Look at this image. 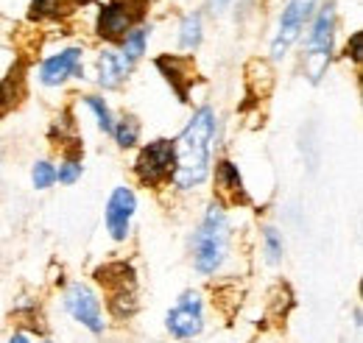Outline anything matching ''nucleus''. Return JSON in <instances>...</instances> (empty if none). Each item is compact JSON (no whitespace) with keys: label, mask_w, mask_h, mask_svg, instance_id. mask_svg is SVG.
Instances as JSON below:
<instances>
[{"label":"nucleus","mask_w":363,"mask_h":343,"mask_svg":"<svg viewBox=\"0 0 363 343\" xmlns=\"http://www.w3.org/2000/svg\"><path fill=\"white\" fill-rule=\"evenodd\" d=\"M62 0H31V20H45L62 14Z\"/></svg>","instance_id":"22"},{"label":"nucleus","mask_w":363,"mask_h":343,"mask_svg":"<svg viewBox=\"0 0 363 343\" xmlns=\"http://www.w3.org/2000/svg\"><path fill=\"white\" fill-rule=\"evenodd\" d=\"M148 31H151V28H145V26H143V28H132V31L123 37V43H121V45H123V50H121V53H123L126 59H132V62H135V59H140V56L145 53Z\"/></svg>","instance_id":"18"},{"label":"nucleus","mask_w":363,"mask_h":343,"mask_svg":"<svg viewBox=\"0 0 363 343\" xmlns=\"http://www.w3.org/2000/svg\"><path fill=\"white\" fill-rule=\"evenodd\" d=\"M82 142H76L73 140V148L70 151H65V159H62V165H59V171H56V179L62 181V184H73L79 176H82Z\"/></svg>","instance_id":"16"},{"label":"nucleus","mask_w":363,"mask_h":343,"mask_svg":"<svg viewBox=\"0 0 363 343\" xmlns=\"http://www.w3.org/2000/svg\"><path fill=\"white\" fill-rule=\"evenodd\" d=\"M148 0H112L101 6L95 31L106 43H123V37L145 17Z\"/></svg>","instance_id":"4"},{"label":"nucleus","mask_w":363,"mask_h":343,"mask_svg":"<svg viewBox=\"0 0 363 343\" xmlns=\"http://www.w3.org/2000/svg\"><path fill=\"white\" fill-rule=\"evenodd\" d=\"M95 279L112 293H135V268L126 262H109L95 271Z\"/></svg>","instance_id":"13"},{"label":"nucleus","mask_w":363,"mask_h":343,"mask_svg":"<svg viewBox=\"0 0 363 343\" xmlns=\"http://www.w3.org/2000/svg\"><path fill=\"white\" fill-rule=\"evenodd\" d=\"M65 307H67V313H70L82 327H87L90 332H95V335L104 332L101 301H98V296L92 293L84 282H73V285L67 288V293H65Z\"/></svg>","instance_id":"8"},{"label":"nucleus","mask_w":363,"mask_h":343,"mask_svg":"<svg viewBox=\"0 0 363 343\" xmlns=\"http://www.w3.org/2000/svg\"><path fill=\"white\" fill-rule=\"evenodd\" d=\"M227 9V0H213V11H224Z\"/></svg>","instance_id":"27"},{"label":"nucleus","mask_w":363,"mask_h":343,"mask_svg":"<svg viewBox=\"0 0 363 343\" xmlns=\"http://www.w3.org/2000/svg\"><path fill=\"white\" fill-rule=\"evenodd\" d=\"M137 210V198L129 187H115V193L109 196L106 204V229L115 240H126L129 237V226Z\"/></svg>","instance_id":"10"},{"label":"nucleus","mask_w":363,"mask_h":343,"mask_svg":"<svg viewBox=\"0 0 363 343\" xmlns=\"http://www.w3.org/2000/svg\"><path fill=\"white\" fill-rule=\"evenodd\" d=\"M112 134H115V140H118L121 148H132L137 142V137H140V123H137V118H132V115L121 118V120L115 123Z\"/></svg>","instance_id":"19"},{"label":"nucleus","mask_w":363,"mask_h":343,"mask_svg":"<svg viewBox=\"0 0 363 343\" xmlns=\"http://www.w3.org/2000/svg\"><path fill=\"white\" fill-rule=\"evenodd\" d=\"M9 343H31V338H28L26 332H17V335H11V341Z\"/></svg>","instance_id":"25"},{"label":"nucleus","mask_w":363,"mask_h":343,"mask_svg":"<svg viewBox=\"0 0 363 343\" xmlns=\"http://www.w3.org/2000/svg\"><path fill=\"white\" fill-rule=\"evenodd\" d=\"M313 6H316V0H291L285 6L282 17H279V31L272 43V59L279 62L291 50V45L299 40L305 23L313 17Z\"/></svg>","instance_id":"6"},{"label":"nucleus","mask_w":363,"mask_h":343,"mask_svg":"<svg viewBox=\"0 0 363 343\" xmlns=\"http://www.w3.org/2000/svg\"><path fill=\"white\" fill-rule=\"evenodd\" d=\"M216 184H218V196L227 204H246V190H243V179L238 173V165H232L229 159H221L216 168Z\"/></svg>","instance_id":"14"},{"label":"nucleus","mask_w":363,"mask_h":343,"mask_svg":"<svg viewBox=\"0 0 363 343\" xmlns=\"http://www.w3.org/2000/svg\"><path fill=\"white\" fill-rule=\"evenodd\" d=\"M263 246H266V259L277 265L282 259V252H285V243H282V235L274 229V226H266L263 229Z\"/></svg>","instance_id":"21"},{"label":"nucleus","mask_w":363,"mask_h":343,"mask_svg":"<svg viewBox=\"0 0 363 343\" xmlns=\"http://www.w3.org/2000/svg\"><path fill=\"white\" fill-rule=\"evenodd\" d=\"M84 103H87L92 112H95L101 131L112 134V129H115V120H112V112H109V106L104 103V98H98V95H84Z\"/></svg>","instance_id":"20"},{"label":"nucleus","mask_w":363,"mask_h":343,"mask_svg":"<svg viewBox=\"0 0 363 343\" xmlns=\"http://www.w3.org/2000/svg\"><path fill=\"white\" fill-rule=\"evenodd\" d=\"M132 59H126L121 50H104L98 56V84L104 89H118L132 73Z\"/></svg>","instance_id":"12"},{"label":"nucleus","mask_w":363,"mask_h":343,"mask_svg":"<svg viewBox=\"0 0 363 343\" xmlns=\"http://www.w3.org/2000/svg\"><path fill=\"white\" fill-rule=\"evenodd\" d=\"M31 181H34V187L37 190H48L53 181H56V168L50 165V162H37L34 165V171H31Z\"/></svg>","instance_id":"23"},{"label":"nucleus","mask_w":363,"mask_h":343,"mask_svg":"<svg viewBox=\"0 0 363 343\" xmlns=\"http://www.w3.org/2000/svg\"><path fill=\"white\" fill-rule=\"evenodd\" d=\"M333 37H335V6L333 0L324 3V9L313 20V31L308 34V56H305V73L308 79L318 84L327 73L330 56H333Z\"/></svg>","instance_id":"3"},{"label":"nucleus","mask_w":363,"mask_h":343,"mask_svg":"<svg viewBox=\"0 0 363 343\" xmlns=\"http://www.w3.org/2000/svg\"><path fill=\"white\" fill-rule=\"evenodd\" d=\"M84 3H90V0H62V6H65V9H73V6H84Z\"/></svg>","instance_id":"26"},{"label":"nucleus","mask_w":363,"mask_h":343,"mask_svg":"<svg viewBox=\"0 0 363 343\" xmlns=\"http://www.w3.org/2000/svg\"><path fill=\"white\" fill-rule=\"evenodd\" d=\"M347 56H350L355 64H361V59H363V34L361 31H355V34L350 37V43H347Z\"/></svg>","instance_id":"24"},{"label":"nucleus","mask_w":363,"mask_h":343,"mask_svg":"<svg viewBox=\"0 0 363 343\" xmlns=\"http://www.w3.org/2000/svg\"><path fill=\"white\" fill-rule=\"evenodd\" d=\"M45 343H50V341H45Z\"/></svg>","instance_id":"28"},{"label":"nucleus","mask_w":363,"mask_h":343,"mask_svg":"<svg viewBox=\"0 0 363 343\" xmlns=\"http://www.w3.org/2000/svg\"><path fill=\"white\" fill-rule=\"evenodd\" d=\"M174 165H177L174 140H154L140 151L135 162V176L145 187H160L162 181L174 176Z\"/></svg>","instance_id":"5"},{"label":"nucleus","mask_w":363,"mask_h":343,"mask_svg":"<svg viewBox=\"0 0 363 343\" xmlns=\"http://www.w3.org/2000/svg\"><path fill=\"white\" fill-rule=\"evenodd\" d=\"M157 70L165 76V81L177 89L179 101H187V89L196 81V67L190 59L184 56H160L157 59Z\"/></svg>","instance_id":"11"},{"label":"nucleus","mask_w":363,"mask_h":343,"mask_svg":"<svg viewBox=\"0 0 363 343\" xmlns=\"http://www.w3.org/2000/svg\"><path fill=\"white\" fill-rule=\"evenodd\" d=\"M201 37H204V28H201V14L193 11L182 20L179 26V45L184 50H196L201 45Z\"/></svg>","instance_id":"17"},{"label":"nucleus","mask_w":363,"mask_h":343,"mask_svg":"<svg viewBox=\"0 0 363 343\" xmlns=\"http://www.w3.org/2000/svg\"><path fill=\"white\" fill-rule=\"evenodd\" d=\"M216 137V112L210 106H201L179 137L174 140L177 165L171 181L179 190H193L210 176V145Z\"/></svg>","instance_id":"1"},{"label":"nucleus","mask_w":363,"mask_h":343,"mask_svg":"<svg viewBox=\"0 0 363 343\" xmlns=\"http://www.w3.org/2000/svg\"><path fill=\"white\" fill-rule=\"evenodd\" d=\"M165 327H168V332H171L174 338H179V341L196 338V335L204 330V315H201V299H199V293L184 291L179 296V304L168 313Z\"/></svg>","instance_id":"7"},{"label":"nucleus","mask_w":363,"mask_h":343,"mask_svg":"<svg viewBox=\"0 0 363 343\" xmlns=\"http://www.w3.org/2000/svg\"><path fill=\"white\" fill-rule=\"evenodd\" d=\"M82 47H67L56 56H48L40 67V81L45 86H59L67 79H82L84 67H82Z\"/></svg>","instance_id":"9"},{"label":"nucleus","mask_w":363,"mask_h":343,"mask_svg":"<svg viewBox=\"0 0 363 343\" xmlns=\"http://www.w3.org/2000/svg\"><path fill=\"white\" fill-rule=\"evenodd\" d=\"M23 98H26V67L14 64L0 81V115L11 112Z\"/></svg>","instance_id":"15"},{"label":"nucleus","mask_w":363,"mask_h":343,"mask_svg":"<svg viewBox=\"0 0 363 343\" xmlns=\"http://www.w3.org/2000/svg\"><path fill=\"white\" fill-rule=\"evenodd\" d=\"M190 246H193V265L199 274L210 276L224 265L229 249V220L221 204H213L207 210L201 226L193 232Z\"/></svg>","instance_id":"2"}]
</instances>
